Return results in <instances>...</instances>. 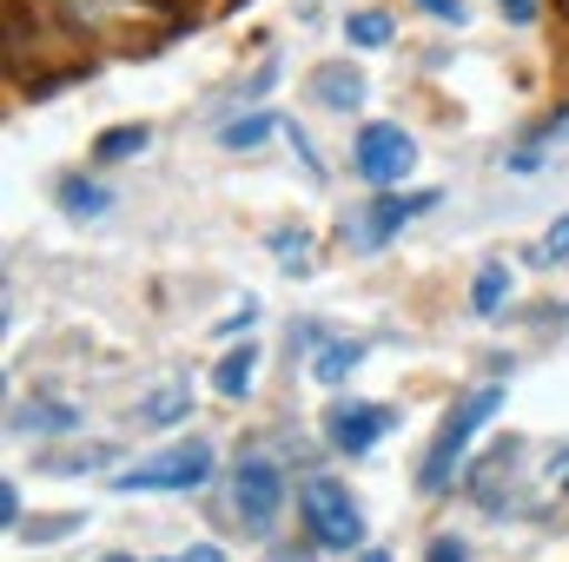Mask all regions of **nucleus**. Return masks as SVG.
Wrapping results in <instances>:
<instances>
[{
    "label": "nucleus",
    "mask_w": 569,
    "mask_h": 562,
    "mask_svg": "<svg viewBox=\"0 0 569 562\" xmlns=\"http://www.w3.org/2000/svg\"><path fill=\"white\" fill-rule=\"evenodd\" d=\"M425 562H470V556H463V543H457V536H437V543L425 550Z\"/></svg>",
    "instance_id": "nucleus-21"
},
{
    "label": "nucleus",
    "mask_w": 569,
    "mask_h": 562,
    "mask_svg": "<svg viewBox=\"0 0 569 562\" xmlns=\"http://www.w3.org/2000/svg\"><path fill=\"white\" fill-rule=\"evenodd\" d=\"M311 100H318L325 113H351V107H365V73L345 67V60H331V67L311 73Z\"/></svg>",
    "instance_id": "nucleus-8"
},
{
    "label": "nucleus",
    "mask_w": 569,
    "mask_h": 562,
    "mask_svg": "<svg viewBox=\"0 0 569 562\" xmlns=\"http://www.w3.org/2000/svg\"><path fill=\"white\" fill-rule=\"evenodd\" d=\"M146 140H152L146 127H113V133H100L93 159H107V165H113V159H133V152H146Z\"/></svg>",
    "instance_id": "nucleus-13"
},
{
    "label": "nucleus",
    "mask_w": 569,
    "mask_h": 562,
    "mask_svg": "<svg viewBox=\"0 0 569 562\" xmlns=\"http://www.w3.org/2000/svg\"><path fill=\"white\" fill-rule=\"evenodd\" d=\"M60 205H67L73 219H100V212L113 205V192H107L100 179H80V172H73V179H60Z\"/></svg>",
    "instance_id": "nucleus-9"
},
{
    "label": "nucleus",
    "mask_w": 569,
    "mask_h": 562,
    "mask_svg": "<svg viewBox=\"0 0 569 562\" xmlns=\"http://www.w3.org/2000/svg\"><path fill=\"white\" fill-rule=\"evenodd\" d=\"M358 358H365V344H358V338H331V344H318V364H311V378H325V384H345V378L358 371Z\"/></svg>",
    "instance_id": "nucleus-10"
},
{
    "label": "nucleus",
    "mask_w": 569,
    "mask_h": 562,
    "mask_svg": "<svg viewBox=\"0 0 569 562\" xmlns=\"http://www.w3.org/2000/svg\"><path fill=\"white\" fill-rule=\"evenodd\" d=\"M430 20H450V27H463V0H418Z\"/></svg>",
    "instance_id": "nucleus-20"
},
{
    "label": "nucleus",
    "mask_w": 569,
    "mask_h": 562,
    "mask_svg": "<svg viewBox=\"0 0 569 562\" xmlns=\"http://www.w3.org/2000/svg\"><path fill=\"white\" fill-rule=\"evenodd\" d=\"M391 411L385 404H331L325 411V436H331V450H345V456H365L385 430H391Z\"/></svg>",
    "instance_id": "nucleus-7"
},
{
    "label": "nucleus",
    "mask_w": 569,
    "mask_h": 562,
    "mask_svg": "<svg viewBox=\"0 0 569 562\" xmlns=\"http://www.w3.org/2000/svg\"><path fill=\"white\" fill-rule=\"evenodd\" d=\"M272 252L291 259V272H311V239L305 232H272Z\"/></svg>",
    "instance_id": "nucleus-18"
},
{
    "label": "nucleus",
    "mask_w": 569,
    "mask_h": 562,
    "mask_svg": "<svg viewBox=\"0 0 569 562\" xmlns=\"http://www.w3.org/2000/svg\"><path fill=\"white\" fill-rule=\"evenodd\" d=\"M298 510H305V530H311L325 550H358V543H365V516H358V503L345 496V483H331V476H305Z\"/></svg>",
    "instance_id": "nucleus-2"
},
{
    "label": "nucleus",
    "mask_w": 569,
    "mask_h": 562,
    "mask_svg": "<svg viewBox=\"0 0 569 562\" xmlns=\"http://www.w3.org/2000/svg\"><path fill=\"white\" fill-rule=\"evenodd\" d=\"M497 13H503L510 27H530V20L543 13V0H497Z\"/></svg>",
    "instance_id": "nucleus-19"
},
{
    "label": "nucleus",
    "mask_w": 569,
    "mask_h": 562,
    "mask_svg": "<svg viewBox=\"0 0 569 562\" xmlns=\"http://www.w3.org/2000/svg\"><path fill=\"white\" fill-rule=\"evenodd\" d=\"M503 411V384H483V391H470L450 418H443V430H437V443H430L425 470H418V490L425 496H437V490H450V470L463 463V450H470V436L483 430V423Z\"/></svg>",
    "instance_id": "nucleus-1"
},
{
    "label": "nucleus",
    "mask_w": 569,
    "mask_h": 562,
    "mask_svg": "<svg viewBox=\"0 0 569 562\" xmlns=\"http://www.w3.org/2000/svg\"><path fill=\"white\" fill-rule=\"evenodd\" d=\"M345 33H351L358 47H385L398 27H391V13H351V20H345Z\"/></svg>",
    "instance_id": "nucleus-15"
},
{
    "label": "nucleus",
    "mask_w": 569,
    "mask_h": 562,
    "mask_svg": "<svg viewBox=\"0 0 569 562\" xmlns=\"http://www.w3.org/2000/svg\"><path fill=\"white\" fill-rule=\"evenodd\" d=\"M365 562H391V556H378V550H371V556H365Z\"/></svg>",
    "instance_id": "nucleus-25"
},
{
    "label": "nucleus",
    "mask_w": 569,
    "mask_h": 562,
    "mask_svg": "<svg viewBox=\"0 0 569 562\" xmlns=\"http://www.w3.org/2000/svg\"><path fill=\"white\" fill-rule=\"evenodd\" d=\"M284 562H305V556H284Z\"/></svg>",
    "instance_id": "nucleus-27"
},
{
    "label": "nucleus",
    "mask_w": 569,
    "mask_h": 562,
    "mask_svg": "<svg viewBox=\"0 0 569 562\" xmlns=\"http://www.w3.org/2000/svg\"><path fill=\"white\" fill-rule=\"evenodd\" d=\"M13 430H80V411L73 404H20Z\"/></svg>",
    "instance_id": "nucleus-12"
},
{
    "label": "nucleus",
    "mask_w": 569,
    "mask_h": 562,
    "mask_svg": "<svg viewBox=\"0 0 569 562\" xmlns=\"http://www.w3.org/2000/svg\"><path fill=\"white\" fill-rule=\"evenodd\" d=\"M351 159H358V179H371V185L391 192V185L418 165V145H411V133H405L398 120H371V127L358 133V152H351Z\"/></svg>",
    "instance_id": "nucleus-4"
},
{
    "label": "nucleus",
    "mask_w": 569,
    "mask_h": 562,
    "mask_svg": "<svg viewBox=\"0 0 569 562\" xmlns=\"http://www.w3.org/2000/svg\"><path fill=\"white\" fill-rule=\"evenodd\" d=\"M252 371H259V351H252V344H239V351L219 364L212 391H219V398H246V391H252Z\"/></svg>",
    "instance_id": "nucleus-11"
},
{
    "label": "nucleus",
    "mask_w": 569,
    "mask_h": 562,
    "mask_svg": "<svg viewBox=\"0 0 569 562\" xmlns=\"http://www.w3.org/2000/svg\"><path fill=\"white\" fill-rule=\"evenodd\" d=\"M430 205H437V192H405V199H398V192H385V199H371V205L345 225V245L378 252V245H391V239H398L418 212H430Z\"/></svg>",
    "instance_id": "nucleus-5"
},
{
    "label": "nucleus",
    "mask_w": 569,
    "mask_h": 562,
    "mask_svg": "<svg viewBox=\"0 0 569 562\" xmlns=\"http://www.w3.org/2000/svg\"><path fill=\"white\" fill-rule=\"evenodd\" d=\"M212 476V443H172L152 463H133L127 476H113V490H199Z\"/></svg>",
    "instance_id": "nucleus-3"
},
{
    "label": "nucleus",
    "mask_w": 569,
    "mask_h": 562,
    "mask_svg": "<svg viewBox=\"0 0 569 562\" xmlns=\"http://www.w3.org/2000/svg\"><path fill=\"white\" fill-rule=\"evenodd\" d=\"M0 523H7V530H20V490H13V483L0 490Z\"/></svg>",
    "instance_id": "nucleus-23"
},
{
    "label": "nucleus",
    "mask_w": 569,
    "mask_h": 562,
    "mask_svg": "<svg viewBox=\"0 0 569 562\" xmlns=\"http://www.w3.org/2000/svg\"><path fill=\"white\" fill-rule=\"evenodd\" d=\"M543 259H569V219L550 225V239H543Z\"/></svg>",
    "instance_id": "nucleus-22"
},
{
    "label": "nucleus",
    "mask_w": 569,
    "mask_h": 562,
    "mask_svg": "<svg viewBox=\"0 0 569 562\" xmlns=\"http://www.w3.org/2000/svg\"><path fill=\"white\" fill-rule=\"evenodd\" d=\"M272 127H279L272 113H246V120H232V127H226L219 140H226V145H259L266 133H272Z\"/></svg>",
    "instance_id": "nucleus-16"
},
{
    "label": "nucleus",
    "mask_w": 569,
    "mask_h": 562,
    "mask_svg": "<svg viewBox=\"0 0 569 562\" xmlns=\"http://www.w3.org/2000/svg\"><path fill=\"white\" fill-rule=\"evenodd\" d=\"M503 298H510V272H503V265H483V272H477V284H470V304L490 318Z\"/></svg>",
    "instance_id": "nucleus-14"
},
{
    "label": "nucleus",
    "mask_w": 569,
    "mask_h": 562,
    "mask_svg": "<svg viewBox=\"0 0 569 562\" xmlns=\"http://www.w3.org/2000/svg\"><path fill=\"white\" fill-rule=\"evenodd\" d=\"M100 562H133V556H100Z\"/></svg>",
    "instance_id": "nucleus-26"
},
{
    "label": "nucleus",
    "mask_w": 569,
    "mask_h": 562,
    "mask_svg": "<svg viewBox=\"0 0 569 562\" xmlns=\"http://www.w3.org/2000/svg\"><path fill=\"white\" fill-rule=\"evenodd\" d=\"M179 562H226V556H219L212 543H199V550H186V556H179Z\"/></svg>",
    "instance_id": "nucleus-24"
},
{
    "label": "nucleus",
    "mask_w": 569,
    "mask_h": 562,
    "mask_svg": "<svg viewBox=\"0 0 569 562\" xmlns=\"http://www.w3.org/2000/svg\"><path fill=\"white\" fill-rule=\"evenodd\" d=\"M279 503H284L279 463L246 456V463H239V476H232V510H239V523H246L252 536H266V530H272V516H279Z\"/></svg>",
    "instance_id": "nucleus-6"
},
{
    "label": "nucleus",
    "mask_w": 569,
    "mask_h": 562,
    "mask_svg": "<svg viewBox=\"0 0 569 562\" xmlns=\"http://www.w3.org/2000/svg\"><path fill=\"white\" fill-rule=\"evenodd\" d=\"M192 411V398H186V384H172V391H159L152 404H146V423H172Z\"/></svg>",
    "instance_id": "nucleus-17"
}]
</instances>
